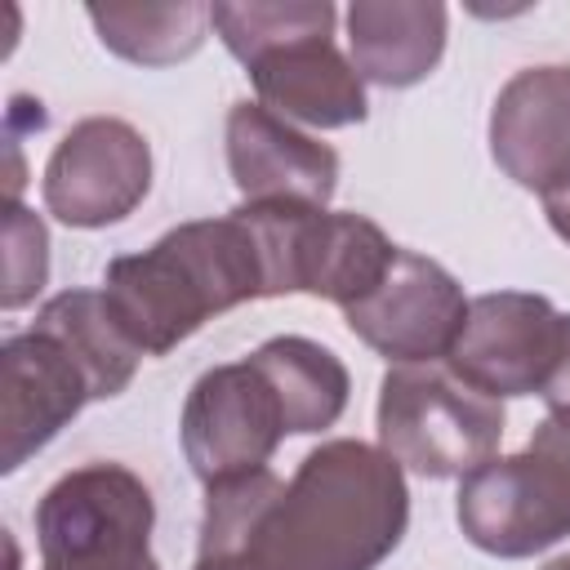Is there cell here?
Returning a JSON list of instances; mask_svg holds the SVG:
<instances>
[{
    "mask_svg": "<svg viewBox=\"0 0 570 570\" xmlns=\"http://www.w3.org/2000/svg\"><path fill=\"white\" fill-rule=\"evenodd\" d=\"M539 396L548 401V410H570V312L561 316V352Z\"/></svg>",
    "mask_w": 570,
    "mask_h": 570,
    "instance_id": "cell-22",
    "label": "cell"
},
{
    "mask_svg": "<svg viewBox=\"0 0 570 570\" xmlns=\"http://www.w3.org/2000/svg\"><path fill=\"white\" fill-rule=\"evenodd\" d=\"M450 9L436 0H356L347 9V49L361 80L410 89L428 80L445 53Z\"/></svg>",
    "mask_w": 570,
    "mask_h": 570,
    "instance_id": "cell-15",
    "label": "cell"
},
{
    "mask_svg": "<svg viewBox=\"0 0 570 570\" xmlns=\"http://www.w3.org/2000/svg\"><path fill=\"white\" fill-rule=\"evenodd\" d=\"M338 9L330 0H218L209 4V27L236 62H254L303 36H334Z\"/></svg>",
    "mask_w": 570,
    "mask_h": 570,
    "instance_id": "cell-19",
    "label": "cell"
},
{
    "mask_svg": "<svg viewBox=\"0 0 570 570\" xmlns=\"http://www.w3.org/2000/svg\"><path fill=\"white\" fill-rule=\"evenodd\" d=\"M503 405L468 387L445 361L392 365L379 383V445L419 476H468L494 459Z\"/></svg>",
    "mask_w": 570,
    "mask_h": 570,
    "instance_id": "cell-4",
    "label": "cell"
},
{
    "mask_svg": "<svg viewBox=\"0 0 570 570\" xmlns=\"http://www.w3.org/2000/svg\"><path fill=\"white\" fill-rule=\"evenodd\" d=\"M245 71L258 89V102L289 125L347 129L370 116L365 80L352 67V58L334 45V36L289 40V45L254 58Z\"/></svg>",
    "mask_w": 570,
    "mask_h": 570,
    "instance_id": "cell-13",
    "label": "cell"
},
{
    "mask_svg": "<svg viewBox=\"0 0 570 570\" xmlns=\"http://www.w3.org/2000/svg\"><path fill=\"white\" fill-rule=\"evenodd\" d=\"M249 361L276 387V396L285 405L289 436L325 432L343 419L352 379H347V365L325 343L303 338V334H276V338L258 343L249 352Z\"/></svg>",
    "mask_w": 570,
    "mask_h": 570,
    "instance_id": "cell-16",
    "label": "cell"
},
{
    "mask_svg": "<svg viewBox=\"0 0 570 570\" xmlns=\"http://www.w3.org/2000/svg\"><path fill=\"white\" fill-rule=\"evenodd\" d=\"M98 40L138 67H169L205 45L209 4H89Z\"/></svg>",
    "mask_w": 570,
    "mask_h": 570,
    "instance_id": "cell-18",
    "label": "cell"
},
{
    "mask_svg": "<svg viewBox=\"0 0 570 570\" xmlns=\"http://www.w3.org/2000/svg\"><path fill=\"white\" fill-rule=\"evenodd\" d=\"M151 187V147L120 116H85L53 147L40 191L67 227H111L129 218Z\"/></svg>",
    "mask_w": 570,
    "mask_h": 570,
    "instance_id": "cell-6",
    "label": "cell"
},
{
    "mask_svg": "<svg viewBox=\"0 0 570 570\" xmlns=\"http://www.w3.org/2000/svg\"><path fill=\"white\" fill-rule=\"evenodd\" d=\"M0 370H4L0 472H18L94 401V387L80 361L40 325L4 338Z\"/></svg>",
    "mask_w": 570,
    "mask_h": 570,
    "instance_id": "cell-10",
    "label": "cell"
},
{
    "mask_svg": "<svg viewBox=\"0 0 570 570\" xmlns=\"http://www.w3.org/2000/svg\"><path fill=\"white\" fill-rule=\"evenodd\" d=\"M156 499L138 472L120 463H85L62 472L36 503L40 561L142 552L151 548Z\"/></svg>",
    "mask_w": 570,
    "mask_h": 570,
    "instance_id": "cell-9",
    "label": "cell"
},
{
    "mask_svg": "<svg viewBox=\"0 0 570 570\" xmlns=\"http://www.w3.org/2000/svg\"><path fill=\"white\" fill-rule=\"evenodd\" d=\"M561 316L543 294L494 289L468 303V316L445 352V365L476 392L503 396H539L557 352H561Z\"/></svg>",
    "mask_w": 570,
    "mask_h": 570,
    "instance_id": "cell-7",
    "label": "cell"
},
{
    "mask_svg": "<svg viewBox=\"0 0 570 570\" xmlns=\"http://www.w3.org/2000/svg\"><path fill=\"white\" fill-rule=\"evenodd\" d=\"M102 294L142 356H165L209 316L267 294V258L240 209L169 227L142 254H120L102 272Z\"/></svg>",
    "mask_w": 570,
    "mask_h": 570,
    "instance_id": "cell-2",
    "label": "cell"
},
{
    "mask_svg": "<svg viewBox=\"0 0 570 570\" xmlns=\"http://www.w3.org/2000/svg\"><path fill=\"white\" fill-rule=\"evenodd\" d=\"M543 570H570V552H566V557H552Z\"/></svg>",
    "mask_w": 570,
    "mask_h": 570,
    "instance_id": "cell-24",
    "label": "cell"
},
{
    "mask_svg": "<svg viewBox=\"0 0 570 570\" xmlns=\"http://www.w3.org/2000/svg\"><path fill=\"white\" fill-rule=\"evenodd\" d=\"M494 165L534 196L570 191V67L517 71L490 107Z\"/></svg>",
    "mask_w": 570,
    "mask_h": 570,
    "instance_id": "cell-11",
    "label": "cell"
},
{
    "mask_svg": "<svg viewBox=\"0 0 570 570\" xmlns=\"http://www.w3.org/2000/svg\"><path fill=\"white\" fill-rule=\"evenodd\" d=\"M227 169L245 200L325 209L338 187V151L263 102H236L227 111Z\"/></svg>",
    "mask_w": 570,
    "mask_h": 570,
    "instance_id": "cell-12",
    "label": "cell"
},
{
    "mask_svg": "<svg viewBox=\"0 0 570 570\" xmlns=\"http://www.w3.org/2000/svg\"><path fill=\"white\" fill-rule=\"evenodd\" d=\"M40 570H160L151 548L142 552H98V557H62V561H40Z\"/></svg>",
    "mask_w": 570,
    "mask_h": 570,
    "instance_id": "cell-21",
    "label": "cell"
},
{
    "mask_svg": "<svg viewBox=\"0 0 570 570\" xmlns=\"http://www.w3.org/2000/svg\"><path fill=\"white\" fill-rule=\"evenodd\" d=\"M49 281V232L40 214L22 209L18 200L4 205V289L0 307L18 312L27 307Z\"/></svg>",
    "mask_w": 570,
    "mask_h": 570,
    "instance_id": "cell-20",
    "label": "cell"
},
{
    "mask_svg": "<svg viewBox=\"0 0 570 570\" xmlns=\"http://www.w3.org/2000/svg\"><path fill=\"white\" fill-rule=\"evenodd\" d=\"M183 454L205 485L245 476L272 463L276 445L289 436L285 405L267 374L245 356L205 370L183 401Z\"/></svg>",
    "mask_w": 570,
    "mask_h": 570,
    "instance_id": "cell-5",
    "label": "cell"
},
{
    "mask_svg": "<svg viewBox=\"0 0 570 570\" xmlns=\"http://www.w3.org/2000/svg\"><path fill=\"white\" fill-rule=\"evenodd\" d=\"M459 530L472 548L517 561L570 534V410H548L521 454L459 476Z\"/></svg>",
    "mask_w": 570,
    "mask_h": 570,
    "instance_id": "cell-3",
    "label": "cell"
},
{
    "mask_svg": "<svg viewBox=\"0 0 570 570\" xmlns=\"http://www.w3.org/2000/svg\"><path fill=\"white\" fill-rule=\"evenodd\" d=\"M468 316L463 285L414 249H396L387 276L352 307H343L347 330L392 365L445 361L459 325Z\"/></svg>",
    "mask_w": 570,
    "mask_h": 570,
    "instance_id": "cell-8",
    "label": "cell"
},
{
    "mask_svg": "<svg viewBox=\"0 0 570 570\" xmlns=\"http://www.w3.org/2000/svg\"><path fill=\"white\" fill-rule=\"evenodd\" d=\"M396 249L401 245H392L387 232L365 214L303 205L289 240V285L294 294L352 307L387 276Z\"/></svg>",
    "mask_w": 570,
    "mask_h": 570,
    "instance_id": "cell-14",
    "label": "cell"
},
{
    "mask_svg": "<svg viewBox=\"0 0 570 570\" xmlns=\"http://www.w3.org/2000/svg\"><path fill=\"white\" fill-rule=\"evenodd\" d=\"M36 325L49 330L80 361V370L89 374L94 401L120 396L129 387L138 361H142V352L120 330V321H116V312H111L102 289H62V294H53L36 312Z\"/></svg>",
    "mask_w": 570,
    "mask_h": 570,
    "instance_id": "cell-17",
    "label": "cell"
},
{
    "mask_svg": "<svg viewBox=\"0 0 570 570\" xmlns=\"http://www.w3.org/2000/svg\"><path fill=\"white\" fill-rule=\"evenodd\" d=\"M410 525L405 468L352 436L321 441L289 481L272 468L205 490L200 566L214 570H374Z\"/></svg>",
    "mask_w": 570,
    "mask_h": 570,
    "instance_id": "cell-1",
    "label": "cell"
},
{
    "mask_svg": "<svg viewBox=\"0 0 570 570\" xmlns=\"http://www.w3.org/2000/svg\"><path fill=\"white\" fill-rule=\"evenodd\" d=\"M191 570H214V566H200V561H196V566H191Z\"/></svg>",
    "mask_w": 570,
    "mask_h": 570,
    "instance_id": "cell-25",
    "label": "cell"
},
{
    "mask_svg": "<svg viewBox=\"0 0 570 570\" xmlns=\"http://www.w3.org/2000/svg\"><path fill=\"white\" fill-rule=\"evenodd\" d=\"M543 214H548L552 232H557L561 240H570V191H561V196H548V200H543Z\"/></svg>",
    "mask_w": 570,
    "mask_h": 570,
    "instance_id": "cell-23",
    "label": "cell"
}]
</instances>
